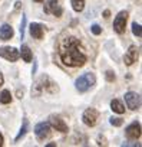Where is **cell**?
I'll return each mask as SVG.
<instances>
[{
    "instance_id": "obj_1",
    "label": "cell",
    "mask_w": 142,
    "mask_h": 147,
    "mask_svg": "<svg viewBox=\"0 0 142 147\" xmlns=\"http://www.w3.org/2000/svg\"><path fill=\"white\" fill-rule=\"evenodd\" d=\"M59 53L62 62L67 66H82L86 62V53L83 52L81 42L73 36L63 39Z\"/></svg>"
},
{
    "instance_id": "obj_2",
    "label": "cell",
    "mask_w": 142,
    "mask_h": 147,
    "mask_svg": "<svg viewBox=\"0 0 142 147\" xmlns=\"http://www.w3.org/2000/svg\"><path fill=\"white\" fill-rule=\"evenodd\" d=\"M95 81H96L95 80V75H93V74H91V72H88V74H85V75H82V77H79L76 80V90L79 92H85L92 85H95Z\"/></svg>"
},
{
    "instance_id": "obj_3",
    "label": "cell",
    "mask_w": 142,
    "mask_h": 147,
    "mask_svg": "<svg viewBox=\"0 0 142 147\" xmlns=\"http://www.w3.org/2000/svg\"><path fill=\"white\" fill-rule=\"evenodd\" d=\"M126 20H128V12H119L116 19L113 20V29H115L116 33H123L125 32Z\"/></svg>"
},
{
    "instance_id": "obj_4",
    "label": "cell",
    "mask_w": 142,
    "mask_h": 147,
    "mask_svg": "<svg viewBox=\"0 0 142 147\" xmlns=\"http://www.w3.org/2000/svg\"><path fill=\"white\" fill-rule=\"evenodd\" d=\"M98 117H99V113H98L95 108H88V110L83 113L82 120H83V123H85L86 125L93 127V125L96 124V121H98Z\"/></svg>"
},
{
    "instance_id": "obj_5",
    "label": "cell",
    "mask_w": 142,
    "mask_h": 147,
    "mask_svg": "<svg viewBox=\"0 0 142 147\" xmlns=\"http://www.w3.org/2000/svg\"><path fill=\"white\" fill-rule=\"evenodd\" d=\"M0 56H3L5 59L10 62H15L19 59V51L10 46H3V48H0Z\"/></svg>"
},
{
    "instance_id": "obj_6",
    "label": "cell",
    "mask_w": 142,
    "mask_h": 147,
    "mask_svg": "<svg viewBox=\"0 0 142 147\" xmlns=\"http://www.w3.org/2000/svg\"><path fill=\"white\" fill-rule=\"evenodd\" d=\"M35 134L36 137L42 141L45 140L46 137L50 136V124L49 123H39L36 127H35Z\"/></svg>"
},
{
    "instance_id": "obj_7",
    "label": "cell",
    "mask_w": 142,
    "mask_h": 147,
    "mask_svg": "<svg viewBox=\"0 0 142 147\" xmlns=\"http://www.w3.org/2000/svg\"><path fill=\"white\" fill-rule=\"evenodd\" d=\"M125 101H126L128 108H131V110H138L141 105V97L136 92H128L125 95Z\"/></svg>"
},
{
    "instance_id": "obj_8",
    "label": "cell",
    "mask_w": 142,
    "mask_h": 147,
    "mask_svg": "<svg viewBox=\"0 0 142 147\" xmlns=\"http://www.w3.org/2000/svg\"><path fill=\"white\" fill-rule=\"evenodd\" d=\"M125 134H126V137L131 138V140L139 138V137H141V124H139V123H132L131 125L126 127Z\"/></svg>"
},
{
    "instance_id": "obj_9",
    "label": "cell",
    "mask_w": 142,
    "mask_h": 147,
    "mask_svg": "<svg viewBox=\"0 0 142 147\" xmlns=\"http://www.w3.org/2000/svg\"><path fill=\"white\" fill-rule=\"evenodd\" d=\"M45 12L46 13H52V15L59 18L62 15V9L57 5V0H49V2L46 3V6H45Z\"/></svg>"
},
{
    "instance_id": "obj_10",
    "label": "cell",
    "mask_w": 142,
    "mask_h": 147,
    "mask_svg": "<svg viewBox=\"0 0 142 147\" xmlns=\"http://www.w3.org/2000/svg\"><path fill=\"white\" fill-rule=\"evenodd\" d=\"M50 125H52L53 128H56V131H60V133H66V131H67V125H66V123H65L60 117L52 115V117H50Z\"/></svg>"
},
{
    "instance_id": "obj_11",
    "label": "cell",
    "mask_w": 142,
    "mask_h": 147,
    "mask_svg": "<svg viewBox=\"0 0 142 147\" xmlns=\"http://www.w3.org/2000/svg\"><path fill=\"white\" fill-rule=\"evenodd\" d=\"M138 55H139V49L136 46H131L129 51H128V53L125 55V63L126 65H132L133 62H136Z\"/></svg>"
},
{
    "instance_id": "obj_12",
    "label": "cell",
    "mask_w": 142,
    "mask_h": 147,
    "mask_svg": "<svg viewBox=\"0 0 142 147\" xmlns=\"http://www.w3.org/2000/svg\"><path fill=\"white\" fill-rule=\"evenodd\" d=\"M13 38V29L9 25H3L0 28V39L2 40H9Z\"/></svg>"
},
{
    "instance_id": "obj_13",
    "label": "cell",
    "mask_w": 142,
    "mask_h": 147,
    "mask_svg": "<svg viewBox=\"0 0 142 147\" xmlns=\"http://www.w3.org/2000/svg\"><path fill=\"white\" fill-rule=\"evenodd\" d=\"M30 35L36 39H42L43 38V26L40 23H32L30 25Z\"/></svg>"
},
{
    "instance_id": "obj_14",
    "label": "cell",
    "mask_w": 142,
    "mask_h": 147,
    "mask_svg": "<svg viewBox=\"0 0 142 147\" xmlns=\"http://www.w3.org/2000/svg\"><path fill=\"white\" fill-rule=\"evenodd\" d=\"M111 108H112L113 113H118V114L125 113V107H123V104H122L119 100H112V102H111Z\"/></svg>"
},
{
    "instance_id": "obj_15",
    "label": "cell",
    "mask_w": 142,
    "mask_h": 147,
    "mask_svg": "<svg viewBox=\"0 0 142 147\" xmlns=\"http://www.w3.org/2000/svg\"><path fill=\"white\" fill-rule=\"evenodd\" d=\"M22 58L25 59V62H30L32 61V52L29 49L27 45H23L22 46Z\"/></svg>"
},
{
    "instance_id": "obj_16",
    "label": "cell",
    "mask_w": 142,
    "mask_h": 147,
    "mask_svg": "<svg viewBox=\"0 0 142 147\" xmlns=\"http://www.w3.org/2000/svg\"><path fill=\"white\" fill-rule=\"evenodd\" d=\"M10 101H12V94H10V91H7V90L2 91V94H0V102H2V104H9Z\"/></svg>"
},
{
    "instance_id": "obj_17",
    "label": "cell",
    "mask_w": 142,
    "mask_h": 147,
    "mask_svg": "<svg viewBox=\"0 0 142 147\" xmlns=\"http://www.w3.org/2000/svg\"><path fill=\"white\" fill-rule=\"evenodd\" d=\"M72 7L76 12H82L85 7V0H72Z\"/></svg>"
},
{
    "instance_id": "obj_18",
    "label": "cell",
    "mask_w": 142,
    "mask_h": 147,
    "mask_svg": "<svg viewBox=\"0 0 142 147\" xmlns=\"http://www.w3.org/2000/svg\"><path fill=\"white\" fill-rule=\"evenodd\" d=\"M132 32H133V35H135V36L141 38V36H142V32H141V25H139V23H136V22H133V23H132Z\"/></svg>"
},
{
    "instance_id": "obj_19",
    "label": "cell",
    "mask_w": 142,
    "mask_h": 147,
    "mask_svg": "<svg viewBox=\"0 0 142 147\" xmlns=\"http://www.w3.org/2000/svg\"><path fill=\"white\" fill-rule=\"evenodd\" d=\"M111 124H112V125L119 127V125H122V124H123V120H122L121 117H112V118H111Z\"/></svg>"
},
{
    "instance_id": "obj_20",
    "label": "cell",
    "mask_w": 142,
    "mask_h": 147,
    "mask_svg": "<svg viewBox=\"0 0 142 147\" xmlns=\"http://www.w3.org/2000/svg\"><path fill=\"white\" fill-rule=\"evenodd\" d=\"M26 131H27V121H25V124H23V127H22V130H20V133L17 134V137H16V140H20L25 134H26Z\"/></svg>"
},
{
    "instance_id": "obj_21",
    "label": "cell",
    "mask_w": 142,
    "mask_h": 147,
    "mask_svg": "<svg viewBox=\"0 0 142 147\" xmlns=\"http://www.w3.org/2000/svg\"><path fill=\"white\" fill-rule=\"evenodd\" d=\"M106 80H108L109 82L115 81V74H113L112 71H106Z\"/></svg>"
},
{
    "instance_id": "obj_22",
    "label": "cell",
    "mask_w": 142,
    "mask_h": 147,
    "mask_svg": "<svg viewBox=\"0 0 142 147\" xmlns=\"http://www.w3.org/2000/svg\"><path fill=\"white\" fill-rule=\"evenodd\" d=\"M25 25H26V18L23 16L22 18V26H20V36H22V39L25 36Z\"/></svg>"
},
{
    "instance_id": "obj_23",
    "label": "cell",
    "mask_w": 142,
    "mask_h": 147,
    "mask_svg": "<svg viewBox=\"0 0 142 147\" xmlns=\"http://www.w3.org/2000/svg\"><path fill=\"white\" fill-rule=\"evenodd\" d=\"M92 32H93L95 35H99V33L102 32V29H101L99 25H93V26H92Z\"/></svg>"
},
{
    "instance_id": "obj_24",
    "label": "cell",
    "mask_w": 142,
    "mask_h": 147,
    "mask_svg": "<svg viewBox=\"0 0 142 147\" xmlns=\"http://www.w3.org/2000/svg\"><path fill=\"white\" fill-rule=\"evenodd\" d=\"M109 15H111V13H109V10H105V12H103V18H106V19H108V18H109Z\"/></svg>"
},
{
    "instance_id": "obj_25",
    "label": "cell",
    "mask_w": 142,
    "mask_h": 147,
    "mask_svg": "<svg viewBox=\"0 0 142 147\" xmlns=\"http://www.w3.org/2000/svg\"><path fill=\"white\" fill-rule=\"evenodd\" d=\"M2 85H3V75L0 74V87H2Z\"/></svg>"
},
{
    "instance_id": "obj_26",
    "label": "cell",
    "mask_w": 142,
    "mask_h": 147,
    "mask_svg": "<svg viewBox=\"0 0 142 147\" xmlns=\"http://www.w3.org/2000/svg\"><path fill=\"white\" fill-rule=\"evenodd\" d=\"M2 146H3V136L0 134V147H2Z\"/></svg>"
},
{
    "instance_id": "obj_27",
    "label": "cell",
    "mask_w": 142,
    "mask_h": 147,
    "mask_svg": "<svg viewBox=\"0 0 142 147\" xmlns=\"http://www.w3.org/2000/svg\"><path fill=\"white\" fill-rule=\"evenodd\" d=\"M35 2H43V0H35Z\"/></svg>"
}]
</instances>
